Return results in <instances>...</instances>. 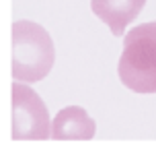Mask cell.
Masks as SVG:
<instances>
[{
    "label": "cell",
    "instance_id": "7a4b0ae2",
    "mask_svg": "<svg viewBox=\"0 0 156 153\" xmlns=\"http://www.w3.org/2000/svg\"><path fill=\"white\" fill-rule=\"evenodd\" d=\"M55 60L54 41L41 25L16 21L12 25V79L37 83L45 79Z\"/></svg>",
    "mask_w": 156,
    "mask_h": 153
},
{
    "label": "cell",
    "instance_id": "6da1fadb",
    "mask_svg": "<svg viewBox=\"0 0 156 153\" xmlns=\"http://www.w3.org/2000/svg\"><path fill=\"white\" fill-rule=\"evenodd\" d=\"M119 81L136 93H156V21L125 33L117 64Z\"/></svg>",
    "mask_w": 156,
    "mask_h": 153
},
{
    "label": "cell",
    "instance_id": "277c9868",
    "mask_svg": "<svg viewBox=\"0 0 156 153\" xmlns=\"http://www.w3.org/2000/svg\"><path fill=\"white\" fill-rule=\"evenodd\" d=\"M97 124L80 105H68L55 114L51 122V139L55 141H88L94 137Z\"/></svg>",
    "mask_w": 156,
    "mask_h": 153
},
{
    "label": "cell",
    "instance_id": "5b68a950",
    "mask_svg": "<svg viewBox=\"0 0 156 153\" xmlns=\"http://www.w3.org/2000/svg\"><path fill=\"white\" fill-rule=\"evenodd\" d=\"M146 0H90L93 13L111 29L115 37H121L125 27L136 21Z\"/></svg>",
    "mask_w": 156,
    "mask_h": 153
},
{
    "label": "cell",
    "instance_id": "3957f363",
    "mask_svg": "<svg viewBox=\"0 0 156 153\" xmlns=\"http://www.w3.org/2000/svg\"><path fill=\"white\" fill-rule=\"evenodd\" d=\"M12 139L45 141L51 137V122L43 99L29 85L12 83Z\"/></svg>",
    "mask_w": 156,
    "mask_h": 153
}]
</instances>
